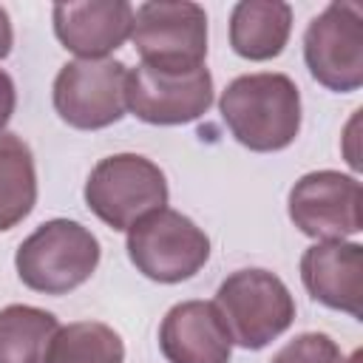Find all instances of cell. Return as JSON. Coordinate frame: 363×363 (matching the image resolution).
<instances>
[{
    "label": "cell",
    "instance_id": "6da1fadb",
    "mask_svg": "<svg viewBox=\"0 0 363 363\" xmlns=\"http://www.w3.org/2000/svg\"><path fill=\"white\" fill-rule=\"evenodd\" d=\"M218 111L233 139L255 153H278L301 133V91L278 71L235 77L221 91Z\"/></svg>",
    "mask_w": 363,
    "mask_h": 363
},
{
    "label": "cell",
    "instance_id": "7a4b0ae2",
    "mask_svg": "<svg viewBox=\"0 0 363 363\" xmlns=\"http://www.w3.org/2000/svg\"><path fill=\"white\" fill-rule=\"evenodd\" d=\"M102 250L96 235L71 218L40 224L14 252L17 278L43 295H68L82 286L99 267Z\"/></svg>",
    "mask_w": 363,
    "mask_h": 363
},
{
    "label": "cell",
    "instance_id": "3957f363",
    "mask_svg": "<svg viewBox=\"0 0 363 363\" xmlns=\"http://www.w3.org/2000/svg\"><path fill=\"white\" fill-rule=\"evenodd\" d=\"M213 303L233 343L252 352L281 337L295 320V298L289 286L261 267L230 272L218 284Z\"/></svg>",
    "mask_w": 363,
    "mask_h": 363
},
{
    "label": "cell",
    "instance_id": "277c9868",
    "mask_svg": "<svg viewBox=\"0 0 363 363\" xmlns=\"http://www.w3.org/2000/svg\"><path fill=\"white\" fill-rule=\"evenodd\" d=\"M167 179L142 153H113L94 164L85 182L88 210L111 230H130L145 216L167 207Z\"/></svg>",
    "mask_w": 363,
    "mask_h": 363
},
{
    "label": "cell",
    "instance_id": "5b68a950",
    "mask_svg": "<svg viewBox=\"0 0 363 363\" xmlns=\"http://www.w3.org/2000/svg\"><path fill=\"white\" fill-rule=\"evenodd\" d=\"M128 258L156 284H182L210 258L207 233L179 210L162 207L128 230Z\"/></svg>",
    "mask_w": 363,
    "mask_h": 363
},
{
    "label": "cell",
    "instance_id": "8992f818",
    "mask_svg": "<svg viewBox=\"0 0 363 363\" xmlns=\"http://www.w3.org/2000/svg\"><path fill=\"white\" fill-rule=\"evenodd\" d=\"M130 43L145 65L190 71L207 57V11L190 0H147L133 9Z\"/></svg>",
    "mask_w": 363,
    "mask_h": 363
},
{
    "label": "cell",
    "instance_id": "52a82bcc",
    "mask_svg": "<svg viewBox=\"0 0 363 363\" xmlns=\"http://www.w3.org/2000/svg\"><path fill=\"white\" fill-rule=\"evenodd\" d=\"M125 79L122 60H71L65 62L51 88L57 116L77 130H102L125 116Z\"/></svg>",
    "mask_w": 363,
    "mask_h": 363
},
{
    "label": "cell",
    "instance_id": "ba28073f",
    "mask_svg": "<svg viewBox=\"0 0 363 363\" xmlns=\"http://www.w3.org/2000/svg\"><path fill=\"white\" fill-rule=\"evenodd\" d=\"M303 62L326 91L352 94L363 85V11L357 3H329L309 20Z\"/></svg>",
    "mask_w": 363,
    "mask_h": 363
},
{
    "label": "cell",
    "instance_id": "9c48e42d",
    "mask_svg": "<svg viewBox=\"0 0 363 363\" xmlns=\"http://www.w3.org/2000/svg\"><path fill=\"white\" fill-rule=\"evenodd\" d=\"M213 105V74L207 65L190 71H162L139 62L128 68L125 108L147 125H187Z\"/></svg>",
    "mask_w": 363,
    "mask_h": 363
},
{
    "label": "cell",
    "instance_id": "30bf717a",
    "mask_svg": "<svg viewBox=\"0 0 363 363\" xmlns=\"http://www.w3.org/2000/svg\"><path fill=\"white\" fill-rule=\"evenodd\" d=\"M363 190L357 176L340 170L303 173L286 199L289 221L315 241H346L363 230Z\"/></svg>",
    "mask_w": 363,
    "mask_h": 363
},
{
    "label": "cell",
    "instance_id": "8fae6325",
    "mask_svg": "<svg viewBox=\"0 0 363 363\" xmlns=\"http://www.w3.org/2000/svg\"><path fill=\"white\" fill-rule=\"evenodd\" d=\"M54 34L79 60H105L130 40L133 6L128 0H68L51 9Z\"/></svg>",
    "mask_w": 363,
    "mask_h": 363
},
{
    "label": "cell",
    "instance_id": "7c38bea8",
    "mask_svg": "<svg viewBox=\"0 0 363 363\" xmlns=\"http://www.w3.org/2000/svg\"><path fill=\"white\" fill-rule=\"evenodd\" d=\"M301 281L326 309L363 318V247L357 241H315L301 255Z\"/></svg>",
    "mask_w": 363,
    "mask_h": 363
},
{
    "label": "cell",
    "instance_id": "4fadbf2b",
    "mask_svg": "<svg viewBox=\"0 0 363 363\" xmlns=\"http://www.w3.org/2000/svg\"><path fill=\"white\" fill-rule=\"evenodd\" d=\"M159 349L167 363H230L233 337L213 301H182L162 318Z\"/></svg>",
    "mask_w": 363,
    "mask_h": 363
},
{
    "label": "cell",
    "instance_id": "5bb4252c",
    "mask_svg": "<svg viewBox=\"0 0 363 363\" xmlns=\"http://www.w3.org/2000/svg\"><path fill=\"white\" fill-rule=\"evenodd\" d=\"M292 34V6L284 0H241L230 11V45L238 57L275 60Z\"/></svg>",
    "mask_w": 363,
    "mask_h": 363
},
{
    "label": "cell",
    "instance_id": "9a60e30c",
    "mask_svg": "<svg viewBox=\"0 0 363 363\" xmlns=\"http://www.w3.org/2000/svg\"><path fill=\"white\" fill-rule=\"evenodd\" d=\"M60 320L28 303L0 309V363H45Z\"/></svg>",
    "mask_w": 363,
    "mask_h": 363
},
{
    "label": "cell",
    "instance_id": "2e32d148",
    "mask_svg": "<svg viewBox=\"0 0 363 363\" xmlns=\"http://www.w3.org/2000/svg\"><path fill=\"white\" fill-rule=\"evenodd\" d=\"M37 204V167L31 147L14 136L0 133V233L17 227Z\"/></svg>",
    "mask_w": 363,
    "mask_h": 363
},
{
    "label": "cell",
    "instance_id": "e0dca14e",
    "mask_svg": "<svg viewBox=\"0 0 363 363\" xmlns=\"http://www.w3.org/2000/svg\"><path fill=\"white\" fill-rule=\"evenodd\" d=\"M45 363H125V343L108 323L74 320L57 329Z\"/></svg>",
    "mask_w": 363,
    "mask_h": 363
},
{
    "label": "cell",
    "instance_id": "ac0fdd59",
    "mask_svg": "<svg viewBox=\"0 0 363 363\" xmlns=\"http://www.w3.org/2000/svg\"><path fill=\"white\" fill-rule=\"evenodd\" d=\"M269 363H357V354L346 360L340 346L326 332H301L278 349Z\"/></svg>",
    "mask_w": 363,
    "mask_h": 363
},
{
    "label": "cell",
    "instance_id": "d6986e66",
    "mask_svg": "<svg viewBox=\"0 0 363 363\" xmlns=\"http://www.w3.org/2000/svg\"><path fill=\"white\" fill-rule=\"evenodd\" d=\"M14 108H17V88H14V79L0 68V133H6V125H9L11 116H14Z\"/></svg>",
    "mask_w": 363,
    "mask_h": 363
},
{
    "label": "cell",
    "instance_id": "ffe728a7",
    "mask_svg": "<svg viewBox=\"0 0 363 363\" xmlns=\"http://www.w3.org/2000/svg\"><path fill=\"white\" fill-rule=\"evenodd\" d=\"M11 45H14V28H11V17L9 11L0 6V60H6L11 54Z\"/></svg>",
    "mask_w": 363,
    "mask_h": 363
}]
</instances>
